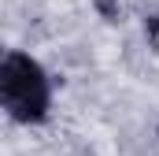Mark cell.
Listing matches in <instances>:
<instances>
[{
    "mask_svg": "<svg viewBox=\"0 0 159 156\" xmlns=\"http://www.w3.org/2000/svg\"><path fill=\"white\" fill-rule=\"evenodd\" d=\"M52 104L48 75L34 56L26 52H4L0 56V108L15 123H44Z\"/></svg>",
    "mask_w": 159,
    "mask_h": 156,
    "instance_id": "obj_1",
    "label": "cell"
},
{
    "mask_svg": "<svg viewBox=\"0 0 159 156\" xmlns=\"http://www.w3.org/2000/svg\"><path fill=\"white\" fill-rule=\"evenodd\" d=\"M93 4H96V11H100L107 22H115V19H119V0H93Z\"/></svg>",
    "mask_w": 159,
    "mask_h": 156,
    "instance_id": "obj_2",
    "label": "cell"
}]
</instances>
